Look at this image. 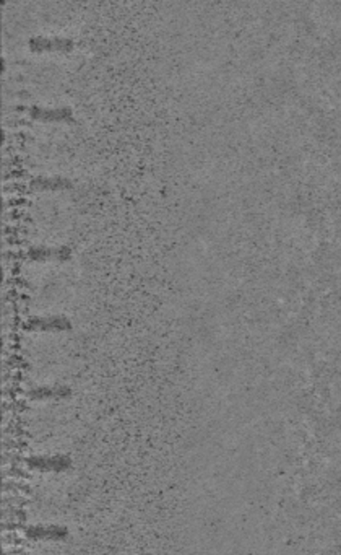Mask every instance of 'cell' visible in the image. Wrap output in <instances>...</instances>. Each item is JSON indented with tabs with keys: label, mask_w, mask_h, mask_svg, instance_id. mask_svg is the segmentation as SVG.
Wrapping results in <instances>:
<instances>
[{
	"label": "cell",
	"mask_w": 341,
	"mask_h": 555,
	"mask_svg": "<svg viewBox=\"0 0 341 555\" xmlns=\"http://www.w3.org/2000/svg\"><path fill=\"white\" fill-rule=\"evenodd\" d=\"M28 113L35 118H44V119H64L70 116V109L67 108H57V109H49V108H41V106H31L28 108Z\"/></svg>",
	"instance_id": "52a82bcc"
},
{
	"label": "cell",
	"mask_w": 341,
	"mask_h": 555,
	"mask_svg": "<svg viewBox=\"0 0 341 555\" xmlns=\"http://www.w3.org/2000/svg\"><path fill=\"white\" fill-rule=\"evenodd\" d=\"M30 329L40 331H64L70 329V321L64 316H51V318H31L26 324Z\"/></svg>",
	"instance_id": "3957f363"
},
{
	"label": "cell",
	"mask_w": 341,
	"mask_h": 555,
	"mask_svg": "<svg viewBox=\"0 0 341 555\" xmlns=\"http://www.w3.org/2000/svg\"><path fill=\"white\" fill-rule=\"evenodd\" d=\"M72 394L70 387L65 386H44V387H36V389L30 391V398L35 401H42V399H65Z\"/></svg>",
	"instance_id": "277c9868"
},
{
	"label": "cell",
	"mask_w": 341,
	"mask_h": 555,
	"mask_svg": "<svg viewBox=\"0 0 341 555\" xmlns=\"http://www.w3.org/2000/svg\"><path fill=\"white\" fill-rule=\"evenodd\" d=\"M31 47L35 49H67L74 45V41L70 38H46V36H36L30 40Z\"/></svg>",
	"instance_id": "8992f818"
},
{
	"label": "cell",
	"mask_w": 341,
	"mask_h": 555,
	"mask_svg": "<svg viewBox=\"0 0 341 555\" xmlns=\"http://www.w3.org/2000/svg\"><path fill=\"white\" fill-rule=\"evenodd\" d=\"M31 469L41 472H64L72 466V459L65 456H35L26 459Z\"/></svg>",
	"instance_id": "6da1fadb"
},
{
	"label": "cell",
	"mask_w": 341,
	"mask_h": 555,
	"mask_svg": "<svg viewBox=\"0 0 341 555\" xmlns=\"http://www.w3.org/2000/svg\"><path fill=\"white\" fill-rule=\"evenodd\" d=\"M25 534L35 540H64L69 538V529L64 526H31Z\"/></svg>",
	"instance_id": "7a4b0ae2"
},
{
	"label": "cell",
	"mask_w": 341,
	"mask_h": 555,
	"mask_svg": "<svg viewBox=\"0 0 341 555\" xmlns=\"http://www.w3.org/2000/svg\"><path fill=\"white\" fill-rule=\"evenodd\" d=\"M28 256H31L33 259H51V257H57V259H65L70 256V250L67 246L59 248H49V246H35L28 251Z\"/></svg>",
	"instance_id": "5b68a950"
},
{
	"label": "cell",
	"mask_w": 341,
	"mask_h": 555,
	"mask_svg": "<svg viewBox=\"0 0 341 555\" xmlns=\"http://www.w3.org/2000/svg\"><path fill=\"white\" fill-rule=\"evenodd\" d=\"M33 186L40 189H62V188H69L70 181L65 178H36L33 181Z\"/></svg>",
	"instance_id": "ba28073f"
}]
</instances>
